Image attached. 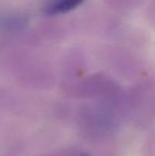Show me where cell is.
I'll return each mask as SVG.
<instances>
[{
	"label": "cell",
	"instance_id": "cell-1",
	"mask_svg": "<svg viewBox=\"0 0 155 156\" xmlns=\"http://www.w3.org/2000/svg\"><path fill=\"white\" fill-rule=\"evenodd\" d=\"M85 0H52L46 6V14L50 16L64 14V13L75 10Z\"/></svg>",
	"mask_w": 155,
	"mask_h": 156
}]
</instances>
